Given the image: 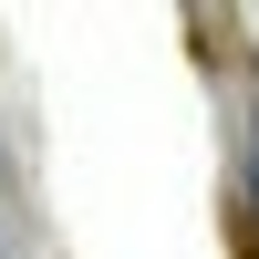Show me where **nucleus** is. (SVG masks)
Here are the masks:
<instances>
[{
    "label": "nucleus",
    "mask_w": 259,
    "mask_h": 259,
    "mask_svg": "<svg viewBox=\"0 0 259 259\" xmlns=\"http://www.w3.org/2000/svg\"><path fill=\"white\" fill-rule=\"evenodd\" d=\"M249 197H259V114H249Z\"/></svg>",
    "instance_id": "f257e3e1"
}]
</instances>
